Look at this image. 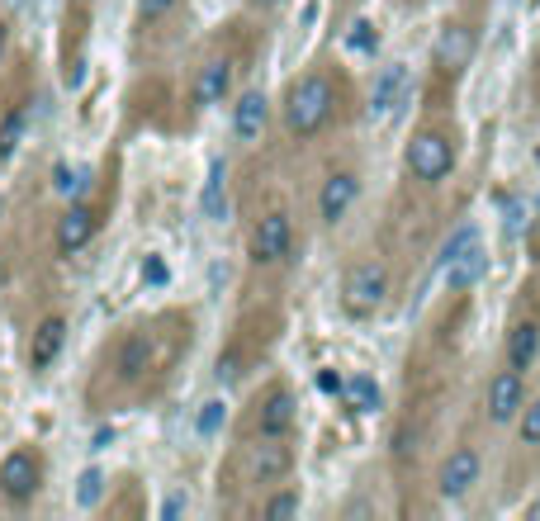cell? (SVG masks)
<instances>
[{
  "instance_id": "1",
  "label": "cell",
  "mask_w": 540,
  "mask_h": 521,
  "mask_svg": "<svg viewBox=\"0 0 540 521\" xmlns=\"http://www.w3.org/2000/svg\"><path fill=\"white\" fill-rule=\"evenodd\" d=\"M332 109H337V90H332V81H327L323 72L299 76L285 95V128L294 133V138H313V133H323L327 128Z\"/></svg>"
},
{
  "instance_id": "2",
  "label": "cell",
  "mask_w": 540,
  "mask_h": 521,
  "mask_svg": "<svg viewBox=\"0 0 540 521\" xmlns=\"http://www.w3.org/2000/svg\"><path fill=\"white\" fill-rule=\"evenodd\" d=\"M403 162H408V171H413L417 180L436 185V180H446L450 171H455V143H450L441 128H417L413 138H408Z\"/></svg>"
},
{
  "instance_id": "3",
  "label": "cell",
  "mask_w": 540,
  "mask_h": 521,
  "mask_svg": "<svg viewBox=\"0 0 540 521\" xmlns=\"http://www.w3.org/2000/svg\"><path fill=\"white\" fill-rule=\"evenodd\" d=\"M384 299H389V270L379 266V261H360L342 285L346 313H351V318H370V313L384 308Z\"/></svg>"
},
{
  "instance_id": "4",
  "label": "cell",
  "mask_w": 540,
  "mask_h": 521,
  "mask_svg": "<svg viewBox=\"0 0 540 521\" xmlns=\"http://www.w3.org/2000/svg\"><path fill=\"white\" fill-rule=\"evenodd\" d=\"M38 484H43V460L34 450H15V455L0 460V493L10 503H29L38 493Z\"/></svg>"
},
{
  "instance_id": "5",
  "label": "cell",
  "mask_w": 540,
  "mask_h": 521,
  "mask_svg": "<svg viewBox=\"0 0 540 521\" xmlns=\"http://www.w3.org/2000/svg\"><path fill=\"white\" fill-rule=\"evenodd\" d=\"M242 469H247L252 484H275V479H285L289 469H294V450L285 446V436H261V441L247 450Z\"/></svg>"
},
{
  "instance_id": "6",
  "label": "cell",
  "mask_w": 540,
  "mask_h": 521,
  "mask_svg": "<svg viewBox=\"0 0 540 521\" xmlns=\"http://www.w3.org/2000/svg\"><path fill=\"white\" fill-rule=\"evenodd\" d=\"M289 247H294V228H289L285 209L266 214L252 228V261H256V266H275V261H285Z\"/></svg>"
},
{
  "instance_id": "7",
  "label": "cell",
  "mask_w": 540,
  "mask_h": 521,
  "mask_svg": "<svg viewBox=\"0 0 540 521\" xmlns=\"http://www.w3.org/2000/svg\"><path fill=\"white\" fill-rule=\"evenodd\" d=\"M484 408H488V422H512V417H522V408H526V379H522V370H512V365H507L503 375H493Z\"/></svg>"
},
{
  "instance_id": "8",
  "label": "cell",
  "mask_w": 540,
  "mask_h": 521,
  "mask_svg": "<svg viewBox=\"0 0 540 521\" xmlns=\"http://www.w3.org/2000/svg\"><path fill=\"white\" fill-rule=\"evenodd\" d=\"M479 469H484V460H479V450H455L446 465H441V474H436V488H441V498H465L469 488L479 484Z\"/></svg>"
},
{
  "instance_id": "9",
  "label": "cell",
  "mask_w": 540,
  "mask_h": 521,
  "mask_svg": "<svg viewBox=\"0 0 540 521\" xmlns=\"http://www.w3.org/2000/svg\"><path fill=\"white\" fill-rule=\"evenodd\" d=\"M356 199H360V180L351 171H332L323 180V190H318V214H323V223H342Z\"/></svg>"
},
{
  "instance_id": "10",
  "label": "cell",
  "mask_w": 540,
  "mask_h": 521,
  "mask_svg": "<svg viewBox=\"0 0 540 521\" xmlns=\"http://www.w3.org/2000/svg\"><path fill=\"white\" fill-rule=\"evenodd\" d=\"M432 57L446 76H460L469 67V57H474V29H465V24H446L441 38H436Z\"/></svg>"
},
{
  "instance_id": "11",
  "label": "cell",
  "mask_w": 540,
  "mask_h": 521,
  "mask_svg": "<svg viewBox=\"0 0 540 521\" xmlns=\"http://www.w3.org/2000/svg\"><path fill=\"white\" fill-rule=\"evenodd\" d=\"M270 119V100L261 95V90H242L237 95V105H233V133H237V143H256L261 138V128H266Z\"/></svg>"
},
{
  "instance_id": "12",
  "label": "cell",
  "mask_w": 540,
  "mask_h": 521,
  "mask_svg": "<svg viewBox=\"0 0 540 521\" xmlns=\"http://www.w3.org/2000/svg\"><path fill=\"white\" fill-rule=\"evenodd\" d=\"M90 237H95V209H86V204H72L67 214L57 218V252H62V256L81 252Z\"/></svg>"
},
{
  "instance_id": "13",
  "label": "cell",
  "mask_w": 540,
  "mask_h": 521,
  "mask_svg": "<svg viewBox=\"0 0 540 521\" xmlns=\"http://www.w3.org/2000/svg\"><path fill=\"white\" fill-rule=\"evenodd\" d=\"M294 417H299L294 394H289V389H275V394L261 403V413H256V432L261 436H289L294 432Z\"/></svg>"
},
{
  "instance_id": "14",
  "label": "cell",
  "mask_w": 540,
  "mask_h": 521,
  "mask_svg": "<svg viewBox=\"0 0 540 521\" xmlns=\"http://www.w3.org/2000/svg\"><path fill=\"white\" fill-rule=\"evenodd\" d=\"M233 90V62L228 57H214L195 81V109H214L223 105V95Z\"/></svg>"
},
{
  "instance_id": "15",
  "label": "cell",
  "mask_w": 540,
  "mask_h": 521,
  "mask_svg": "<svg viewBox=\"0 0 540 521\" xmlns=\"http://www.w3.org/2000/svg\"><path fill=\"white\" fill-rule=\"evenodd\" d=\"M199 209L209 223H228V166L223 157L209 162V176H204V190H199Z\"/></svg>"
},
{
  "instance_id": "16",
  "label": "cell",
  "mask_w": 540,
  "mask_h": 521,
  "mask_svg": "<svg viewBox=\"0 0 540 521\" xmlns=\"http://www.w3.org/2000/svg\"><path fill=\"white\" fill-rule=\"evenodd\" d=\"M147 365H152V332H133L124 346H119V356H114V370L124 384H138L147 375Z\"/></svg>"
},
{
  "instance_id": "17",
  "label": "cell",
  "mask_w": 540,
  "mask_h": 521,
  "mask_svg": "<svg viewBox=\"0 0 540 521\" xmlns=\"http://www.w3.org/2000/svg\"><path fill=\"white\" fill-rule=\"evenodd\" d=\"M536 356H540V323L536 318H526V323H517L512 332H507V365L526 375V370L536 365Z\"/></svg>"
},
{
  "instance_id": "18",
  "label": "cell",
  "mask_w": 540,
  "mask_h": 521,
  "mask_svg": "<svg viewBox=\"0 0 540 521\" xmlns=\"http://www.w3.org/2000/svg\"><path fill=\"white\" fill-rule=\"evenodd\" d=\"M484 247H479V237H474V242H469L465 252L455 256V261H450L446 266V285L455 289V294H460V289H474L479 285V280H484Z\"/></svg>"
},
{
  "instance_id": "19",
  "label": "cell",
  "mask_w": 540,
  "mask_h": 521,
  "mask_svg": "<svg viewBox=\"0 0 540 521\" xmlns=\"http://www.w3.org/2000/svg\"><path fill=\"white\" fill-rule=\"evenodd\" d=\"M62 342H67V323H62V318L38 323L34 346H29V365H34V370H48V365L57 360V351H62Z\"/></svg>"
},
{
  "instance_id": "20",
  "label": "cell",
  "mask_w": 540,
  "mask_h": 521,
  "mask_svg": "<svg viewBox=\"0 0 540 521\" xmlns=\"http://www.w3.org/2000/svg\"><path fill=\"white\" fill-rule=\"evenodd\" d=\"M403 86H408V67H398V62L394 67H384L379 81H375V95H370V114H389Z\"/></svg>"
},
{
  "instance_id": "21",
  "label": "cell",
  "mask_w": 540,
  "mask_h": 521,
  "mask_svg": "<svg viewBox=\"0 0 540 521\" xmlns=\"http://www.w3.org/2000/svg\"><path fill=\"white\" fill-rule=\"evenodd\" d=\"M346 403H351L356 413H379V408H384V394H379V384L370 375H351L346 379Z\"/></svg>"
},
{
  "instance_id": "22",
  "label": "cell",
  "mask_w": 540,
  "mask_h": 521,
  "mask_svg": "<svg viewBox=\"0 0 540 521\" xmlns=\"http://www.w3.org/2000/svg\"><path fill=\"white\" fill-rule=\"evenodd\" d=\"M100 498H105V469H81V479H76V507L81 512H90V507H100Z\"/></svg>"
},
{
  "instance_id": "23",
  "label": "cell",
  "mask_w": 540,
  "mask_h": 521,
  "mask_svg": "<svg viewBox=\"0 0 540 521\" xmlns=\"http://www.w3.org/2000/svg\"><path fill=\"white\" fill-rule=\"evenodd\" d=\"M223 422H228V403L223 398H209V403H199V417H195V432L204 441H214L223 432Z\"/></svg>"
},
{
  "instance_id": "24",
  "label": "cell",
  "mask_w": 540,
  "mask_h": 521,
  "mask_svg": "<svg viewBox=\"0 0 540 521\" xmlns=\"http://www.w3.org/2000/svg\"><path fill=\"white\" fill-rule=\"evenodd\" d=\"M53 185H57V195H81V190L90 185V171H86V166H76V171H72V166H57Z\"/></svg>"
},
{
  "instance_id": "25",
  "label": "cell",
  "mask_w": 540,
  "mask_h": 521,
  "mask_svg": "<svg viewBox=\"0 0 540 521\" xmlns=\"http://www.w3.org/2000/svg\"><path fill=\"white\" fill-rule=\"evenodd\" d=\"M375 24H370V19H356V24H351V34H346V48H351V53H375Z\"/></svg>"
},
{
  "instance_id": "26",
  "label": "cell",
  "mask_w": 540,
  "mask_h": 521,
  "mask_svg": "<svg viewBox=\"0 0 540 521\" xmlns=\"http://www.w3.org/2000/svg\"><path fill=\"white\" fill-rule=\"evenodd\" d=\"M24 119H29V114H24V109H15V114H10V119L0 124V157H10V152H15V147H19V133H24Z\"/></svg>"
},
{
  "instance_id": "27",
  "label": "cell",
  "mask_w": 540,
  "mask_h": 521,
  "mask_svg": "<svg viewBox=\"0 0 540 521\" xmlns=\"http://www.w3.org/2000/svg\"><path fill=\"white\" fill-rule=\"evenodd\" d=\"M517 432H522V446H540V398L522 408V427Z\"/></svg>"
},
{
  "instance_id": "28",
  "label": "cell",
  "mask_w": 540,
  "mask_h": 521,
  "mask_svg": "<svg viewBox=\"0 0 540 521\" xmlns=\"http://www.w3.org/2000/svg\"><path fill=\"white\" fill-rule=\"evenodd\" d=\"M469 242H474V228H460V233H455V237H450V242H446V247H441V256H436V266L446 270V266H450V261H455V256L465 252Z\"/></svg>"
},
{
  "instance_id": "29",
  "label": "cell",
  "mask_w": 540,
  "mask_h": 521,
  "mask_svg": "<svg viewBox=\"0 0 540 521\" xmlns=\"http://www.w3.org/2000/svg\"><path fill=\"white\" fill-rule=\"evenodd\" d=\"M299 512V493H275L266 503V517H294Z\"/></svg>"
},
{
  "instance_id": "30",
  "label": "cell",
  "mask_w": 540,
  "mask_h": 521,
  "mask_svg": "<svg viewBox=\"0 0 540 521\" xmlns=\"http://www.w3.org/2000/svg\"><path fill=\"white\" fill-rule=\"evenodd\" d=\"M143 280H147L152 289H162L166 280H171V270H166L162 256H147V261H143Z\"/></svg>"
},
{
  "instance_id": "31",
  "label": "cell",
  "mask_w": 540,
  "mask_h": 521,
  "mask_svg": "<svg viewBox=\"0 0 540 521\" xmlns=\"http://www.w3.org/2000/svg\"><path fill=\"white\" fill-rule=\"evenodd\" d=\"M185 512H190V498H185V493H171L157 517H162V521H176V517H185Z\"/></svg>"
},
{
  "instance_id": "32",
  "label": "cell",
  "mask_w": 540,
  "mask_h": 521,
  "mask_svg": "<svg viewBox=\"0 0 540 521\" xmlns=\"http://www.w3.org/2000/svg\"><path fill=\"white\" fill-rule=\"evenodd\" d=\"M171 5H176V0H138V15H143V19H162Z\"/></svg>"
},
{
  "instance_id": "33",
  "label": "cell",
  "mask_w": 540,
  "mask_h": 521,
  "mask_svg": "<svg viewBox=\"0 0 540 521\" xmlns=\"http://www.w3.org/2000/svg\"><path fill=\"white\" fill-rule=\"evenodd\" d=\"M318 389H323V394H346V379L342 375H332V370H323V375H318Z\"/></svg>"
},
{
  "instance_id": "34",
  "label": "cell",
  "mask_w": 540,
  "mask_h": 521,
  "mask_svg": "<svg viewBox=\"0 0 540 521\" xmlns=\"http://www.w3.org/2000/svg\"><path fill=\"white\" fill-rule=\"evenodd\" d=\"M114 446V427H100V432L90 436V450H109Z\"/></svg>"
},
{
  "instance_id": "35",
  "label": "cell",
  "mask_w": 540,
  "mask_h": 521,
  "mask_svg": "<svg viewBox=\"0 0 540 521\" xmlns=\"http://www.w3.org/2000/svg\"><path fill=\"white\" fill-rule=\"evenodd\" d=\"M5 48H10V24L0 19V57H5Z\"/></svg>"
},
{
  "instance_id": "36",
  "label": "cell",
  "mask_w": 540,
  "mask_h": 521,
  "mask_svg": "<svg viewBox=\"0 0 540 521\" xmlns=\"http://www.w3.org/2000/svg\"><path fill=\"white\" fill-rule=\"evenodd\" d=\"M19 5H24V0H5V10H19Z\"/></svg>"
},
{
  "instance_id": "37",
  "label": "cell",
  "mask_w": 540,
  "mask_h": 521,
  "mask_svg": "<svg viewBox=\"0 0 540 521\" xmlns=\"http://www.w3.org/2000/svg\"><path fill=\"white\" fill-rule=\"evenodd\" d=\"M252 5H261V10H270V5H275V0H252Z\"/></svg>"
}]
</instances>
